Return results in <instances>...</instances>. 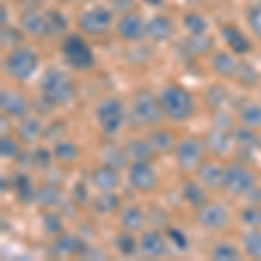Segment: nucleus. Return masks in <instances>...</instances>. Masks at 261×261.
Here are the masks:
<instances>
[{"label":"nucleus","mask_w":261,"mask_h":261,"mask_svg":"<svg viewBox=\"0 0 261 261\" xmlns=\"http://www.w3.org/2000/svg\"><path fill=\"white\" fill-rule=\"evenodd\" d=\"M39 66V56L30 47H14L4 60V68L14 81H28Z\"/></svg>","instance_id":"4"},{"label":"nucleus","mask_w":261,"mask_h":261,"mask_svg":"<svg viewBox=\"0 0 261 261\" xmlns=\"http://www.w3.org/2000/svg\"><path fill=\"white\" fill-rule=\"evenodd\" d=\"M242 244L244 249L251 258L261 259V230L259 228H252L249 231L242 235Z\"/></svg>","instance_id":"34"},{"label":"nucleus","mask_w":261,"mask_h":261,"mask_svg":"<svg viewBox=\"0 0 261 261\" xmlns=\"http://www.w3.org/2000/svg\"><path fill=\"white\" fill-rule=\"evenodd\" d=\"M7 21H9V14H7V9L2 6V24H7Z\"/></svg>","instance_id":"55"},{"label":"nucleus","mask_w":261,"mask_h":261,"mask_svg":"<svg viewBox=\"0 0 261 261\" xmlns=\"http://www.w3.org/2000/svg\"><path fill=\"white\" fill-rule=\"evenodd\" d=\"M204 148H205L204 141L195 136H188V138H185V140H181L174 148L176 162H178L179 169H183L187 172L197 169L202 162Z\"/></svg>","instance_id":"8"},{"label":"nucleus","mask_w":261,"mask_h":261,"mask_svg":"<svg viewBox=\"0 0 261 261\" xmlns=\"http://www.w3.org/2000/svg\"><path fill=\"white\" fill-rule=\"evenodd\" d=\"M247 23H249L252 33L261 40V6L251 7L247 11Z\"/></svg>","instance_id":"48"},{"label":"nucleus","mask_w":261,"mask_h":261,"mask_svg":"<svg viewBox=\"0 0 261 261\" xmlns=\"http://www.w3.org/2000/svg\"><path fill=\"white\" fill-rule=\"evenodd\" d=\"M146 221V216L140 205H125L120 211V223L125 230L138 231L143 228Z\"/></svg>","instance_id":"25"},{"label":"nucleus","mask_w":261,"mask_h":261,"mask_svg":"<svg viewBox=\"0 0 261 261\" xmlns=\"http://www.w3.org/2000/svg\"><path fill=\"white\" fill-rule=\"evenodd\" d=\"M228 99V91L221 84H214L205 91V105H207L211 110H218L225 105V101Z\"/></svg>","instance_id":"35"},{"label":"nucleus","mask_w":261,"mask_h":261,"mask_svg":"<svg viewBox=\"0 0 261 261\" xmlns=\"http://www.w3.org/2000/svg\"><path fill=\"white\" fill-rule=\"evenodd\" d=\"M183 45L190 54H205L213 47V40L207 35H192L183 42Z\"/></svg>","instance_id":"39"},{"label":"nucleus","mask_w":261,"mask_h":261,"mask_svg":"<svg viewBox=\"0 0 261 261\" xmlns=\"http://www.w3.org/2000/svg\"><path fill=\"white\" fill-rule=\"evenodd\" d=\"M231 141H233V136L230 134V130L213 127L207 134H205L204 145H205V148L211 151V153L223 155L230 150Z\"/></svg>","instance_id":"18"},{"label":"nucleus","mask_w":261,"mask_h":261,"mask_svg":"<svg viewBox=\"0 0 261 261\" xmlns=\"http://www.w3.org/2000/svg\"><path fill=\"white\" fill-rule=\"evenodd\" d=\"M61 2H66V4H68V2H75V0H61Z\"/></svg>","instance_id":"57"},{"label":"nucleus","mask_w":261,"mask_h":261,"mask_svg":"<svg viewBox=\"0 0 261 261\" xmlns=\"http://www.w3.org/2000/svg\"><path fill=\"white\" fill-rule=\"evenodd\" d=\"M130 115L140 125L159 124L164 117L161 99L148 89L138 91L133 96V101H130Z\"/></svg>","instance_id":"3"},{"label":"nucleus","mask_w":261,"mask_h":261,"mask_svg":"<svg viewBox=\"0 0 261 261\" xmlns=\"http://www.w3.org/2000/svg\"><path fill=\"white\" fill-rule=\"evenodd\" d=\"M231 136H233V143L244 151H254L259 148V138L254 134V130L251 127H237L231 130Z\"/></svg>","instance_id":"29"},{"label":"nucleus","mask_w":261,"mask_h":261,"mask_svg":"<svg viewBox=\"0 0 261 261\" xmlns=\"http://www.w3.org/2000/svg\"><path fill=\"white\" fill-rule=\"evenodd\" d=\"M12 188H14L16 195H18V199L23 204H32V202L37 200L35 187H33L32 179L27 174H23V172L12 176Z\"/></svg>","instance_id":"24"},{"label":"nucleus","mask_w":261,"mask_h":261,"mask_svg":"<svg viewBox=\"0 0 261 261\" xmlns=\"http://www.w3.org/2000/svg\"><path fill=\"white\" fill-rule=\"evenodd\" d=\"M221 37L233 54H247L251 50V42L235 24H223Z\"/></svg>","instance_id":"16"},{"label":"nucleus","mask_w":261,"mask_h":261,"mask_svg":"<svg viewBox=\"0 0 261 261\" xmlns=\"http://www.w3.org/2000/svg\"><path fill=\"white\" fill-rule=\"evenodd\" d=\"M249 199L252 204L256 205H261V187H254L252 190L249 192Z\"/></svg>","instance_id":"53"},{"label":"nucleus","mask_w":261,"mask_h":261,"mask_svg":"<svg viewBox=\"0 0 261 261\" xmlns=\"http://www.w3.org/2000/svg\"><path fill=\"white\" fill-rule=\"evenodd\" d=\"M237 66L239 61L233 58V54L225 53V50H218L211 58V70L220 77H235Z\"/></svg>","instance_id":"22"},{"label":"nucleus","mask_w":261,"mask_h":261,"mask_svg":"<svg viewBox=\"0 0 261 261\" xmlns=\"http://www.w3.org/2000/svg\"><path fill=\"white\" fill-rule=\"evenodd\" d=\"M112 7L115 12H122V14H125V12L133 11L134 0H112Z\"/></svg>","instance_id":"50"},{"label":"nucleus","mask_w":261,"mask_h":261,"mask_svg":"<svg viewBox=\"0 0 261 261\" xmlns=\"http://www.w3.org/2000/svg\"><path fill=\"white\" fill-rule=\"evenodd\" d=\"M125 153H127L129 161L133 162H151V159L155 157V150L150 145L148 140L143 138H134L125 143Z\"/></svg>","instance_id":"21"},{"label":"nucleus","mask_w":261,"mask_h":261,"mask_svg":"<svg viewBox=\"0 0 261 261\" xmlns=\"http://www.w3.org/2000/svg\"><path fill=\"white\" fill-rule=\"evenodd\" d=\"M214 127L230 130V127H231V119H230L228 115H226V113H216V115H214Z\"/></svg>","instance_id":"52"},{"label":"nucleus","mask_w":261,"mask_h":261,"mask_svg":"<svg viewBox=\"0 0 261 261\" xmlns=\"http://www.w3.org/2000/svg\"><path fill=\"white\" fill-rule=\"evenodd\" d=\"M92 205L99 214H110L119 209L120 199L112 190H101L92 200Z\"/></svg>","instance_id":"31"},{"label":"nucleus","mask_w":261,"mask_h":261,"mask_svg":"<svg viewBox=\"0 0 261 261\" xmlns=\"http://www.w3.org/2000/svg\"><path fill=\"white\" fill-rule=\"evenodd\" d=\"M239 120L242 125L251 129L261 127V105L258 101H246L241 108H239Z\"/></svg>","instance_id":"28"},{"label":"nucleus","mask_w":261,"mask_h":261,"mask_svg":"<svg viewBox=\"0 0 261 261\" xmlns=\"http://www.w3.org/2000/svg\"><path fill=\"white\" fill-rule=\"evenodd\" d=\"M42 96L53 101L54 105H68L75 98L73 81L60 68H49L40 81Z\"/></svg>","instance_id":"2"},{"label":"nucleus","mask_w":261,"mask_h":261,"mask_svg":"<svg viewBox=\"0 0 261 261\" xmlns=\"http://www.w3.org/2000/svg\"><path fill=\"white\" fill-rule=\"evenodd\" d=\"M211 258L216 261H237L241 258V252L237 247L230 242H220L213 247L211 251Z\"/></svg>","instance_id":"38"},{"label":"nucleus","mask_w":261,"mask_h":261,"mask_svg":"<svg viewBox=\"0 0 261 261\" xmlns=\"http://www.w3.org/2000/svg\"><path fill=\"white\" fill-rule=\"evenodd\" d=\"M140 249L148 258H161L167 254V242L159 230H148L141 233Z\"/></svg>","instance_id":"15"},{"label":"nucleus","mask_w":261,"mask_h":261,"mask_svg":"<svg viewBox=\"0 0 261 261\" xmlns=\"http://www.w3.org/2000/svg\"><path fill=\"white\" fill-rule=\"evenodd\" d=\"M50 159H53V155H50V151L47 148L39 146V148L32 151V164L37 169H47L50 166Z\"/></svg>","instance_id":"47"},{"label":"nucleus","mask_w":261,"mask_h":261,"mask_svg":"<svg viewBox=\"0 0 261 261\" xmlns=\"http://www.w3.org/2000/svg\"><path fill=\"white\" fill-rule=\"evenodd\" d=\"M235 79L244 87H254L259 82V71L247 61H239L237 71H235Z\"/></svg>","instance_id":"32"},{"label":"nucleus","mask_w":261,"mask_h":261,"mask_svg":"<svg viewBox=\"0 0 261 261\" xmlns=\"http://www.w3.org/2000/svg\"><path fill=\"white\" fill-rule=\"evenodd\" d=\"M61 193L58 190V187L50 183H45L37 190V202L42 205V207H53L60 202Z\"/></svg>","instance_id":"36"},{"label":"nucleus","mask_w":261,"mask_h":261,"mask_svg":"<svg viewBox=\"0 0 261 261\" xmlns=\"http://www.w3.org/2000/svg\"><path fill=\"white\" fill-rule=\"evenodd\" d=\"M19 23H21V27H23V30L33 37H39V39L50 37L49 23H47L45 14H40V12H37V11H24L23 14L19 16Z\"/></svg>","instance_id":"14"},{"label":"nucleus","mask_w":261,"mask_h":261,"mask_svg":"<svg viewBox=\"0 0 261 261\" xmlns=\"http://www.w3.org/2000/svg\"><path fill=\"white\" fill-rule=\"evenodd\" d=\"M172 32H174V27H172V21L167 16L157 14L146 21V35L153 42L169 40Z\"/></svg>","instance_id":"17"},{"label":"nucleus","mask_w":261,"mask_h":261,"mask_svg":"<svg viewBox=\"0 0 261 261\" xmlns=\"http://www.w3.org/2000/svg\"><path fill=\"white\" fill-rule=\"evenodd\" d=\"M73 199L77 204H84V202L87 200V188H86V185L82 183H77L73 187Z\"/></svg>","instance_id":"51"},{"label":"nucleus","mask_w":261,"mask_h":261,"mask_svg":"<svg viewBox=\"0 0 261 261\" xmlns=\"http://www.w3.org/2000/svg\"><path fill=\"white\" fill-rule=\"evenodd\" d=\"M42 228L49 235H60L63 233V220L54 213H45L42 216Z\"/></svg>","instance_id":"43"},{"label":"nucleus","mask_w":261,"mask_h":261,"mask_svg":"<svg viewBox=\"0 0 261 261\" xmlns=\"http://www.w3.org/2000/svg\"><path fill=\"white\" fill-rule=\"evenodd\" d=\"M23 40V35L18 28H12V27H2V45L4 47H9V49H14L18 47Z\"/></svg>","instance_id":"45"},{"label":"nucleus","mask_w":261,"mask_h":261,"mask_svg":"<svg viewBox=\"0 0 261 261\" xmlns=\"http://www.w3.org/2000/svg\"><path fill=\"white\" fill-rule=\"evenodd\" d=\"M19 138L27 143L35 141L42 134V124L39 119H24L18 127Z\"/></svg>","instance_id":"37"},{"label":"nucleus","mask_w":261,"mask_h":261,"mask_svg":"<svg viewBox=\"0 0 261 261\" xmlns=\"http://www.w3.org/2000/svg\"><path fill=\"white\" fill-rule=\"evenodd\" d=\"M183 27L187 28L192 35H204L207 32V21L199 12H188L183 18Z\"/></svg>","instance_id":"40"},{"label":"nucleus","mask_w":261,"mask_h":261,"mask_svg":"<svg viewBox=\"0 0 261 261\" xmlns=\"http://www.w3.org/2000/svg\"><path fill=\"white\" fill-rule=\"evenodd\" d=\"M0 107H2L4 113L16 117V119H24L28 110H30L27 98L21 92L12 89H2V92H0Z\"/></svg>","instance_id":"13"},{"label":"nucleus","mask_w":261,"mask_h":261,"mask_svg":"<svg viewBox=\"0 0 261 261\" xmlns=\"http://www.w3.org/2000/svg\"><path fill=\"white\" fill-rule=\"evenodd\" d=\"M167 235H169L171 242L174 244V246L178 247L179 251H185L188 247V237L179 228H169Z\"/></svg>","instance_id":"49"},{"label":"nucleus","mask_w":261,"mask_h":261,"mask_svg":"<svg viewBox=\"0 0 261 261\" xmlns=\"http://www.w3.org/2000/svg\"><path fill=\"white\" fill-rule=\"evenodd\" d=\"M146 4H150V6H161L162 0H145Z\"/></svg>","instance_id":"56"},{"label":"nucleus","mask_w":261,"mask_h":261,"mask_svg":"<svg viewBox=\"0 0 261 261\" xmlns=\"http://www.w3.org/2000/svg\"><path fill=\"white\" fill-rule=\"evenodd\" d=\"M0 153L4 159H14L19 155V145L14 138L11 136H2L0 140Z\"/></svg>","instance_id":"46"},{"label":"nucleus","mask_w":261,"mask_h":261,"mask_svg":"<svg viewBox=\"0 0 261 261\" xmlns=\"http://www.w3.org/2000/svg\"><path fill=\"white\" fill-rule=\"evenodd\" d=\"M117 32L125 42H141L146 35V23L138 12H125L117 23Z\"/></svg>","instance_id":"12"},{"label":"nucleus","mask_w":261,"mask_h":261,"mask_svg":"<svg viewBox=\"0 0 261 261\" xmlns=\"http://www.w3.org/2000/svg\"><path fill=\"white\" fill-rule=\"evenodd\" d=\"M242 223H246L251 228H259L261 230V205H249L241 213Z\"/></svg>","instance_id":"44"},{"label":"nucleus","mask_w":261,"mask_h":261,"mask_svg":"<svg viewBox=\"0 0 261 261\" xmlns=\"http://www.w3.org/2000/svg\"><path fill=\"white\" fill-rule=\"evenodd\" d=\"M92 183L99 190H115L120 183L119 169L107 166V164H101L99 167L92 171Z\"/></svg>","instance_id":"20"},{"label":"nucleus","mask_w":261,"mask_h":261,"mask_svg":"<svg viewBox=\"0 0 261 261\" xmlns=\"http://www.w3.org/2000/svg\"><path fill=\"white\" fill-rule=\"evenodd\" d=\"M112 23H113V12L103 6L87 9L86 12H82L81 19H79L81 28L86 33H89V35H101V33L108 32Z\"/></svg>","instance_id":"10"},{"label":"nucleus","mask_w":261,"mask_h":261,"mask_svg":"<svg viewBox=\"0 0 261 261\" xmlns=\"http://www.w3.org/2000/svg\"><path fill=\"white\" fill-rule=\"evenodd\" d=\"M45 18H47V23H49L50 37L60 35V33H63L66 30V18L61 14L60 11L50 9V11L45 12Z\"/></svg>","instance_id":"42"},{"label":"nucleus","mask_w":261,"mask_h":261,"mask_svg":"<svg viewBox=\"0 0 261 261\" xmlns=\"http://www.w3.org/2000/svg\"><path fill=\"white\" fill-rule=\"evenodd\" d=\"M54 249H56L63 256H75V254H84V251L87 249V246L84 244L81 237L73 233H60L54 242Z\"/></svg>","instance_id":"23"},{"label":"nucleus","mask_w":261,"mask_h":261,"mask_svg":"<svg viewBox=\"0 0 261 261\" xmlns=\"http://www.w3.org/2000/svg\"><path fill=\"white\" fill-rule=\"evenodd\" d=\"M96 119H98L99 129L103 130L107 136H113L120 130L125 120L124 105L117 98H105L101 99L96 107Z\"/></svg>","instance_id":"5"},{"label":"nucleus","mask_w":261,"mask_h":261,"mask_svg":"<svg viewBox=\"0 0 261 261\" xmlns=\"http://www.w3.org/2000/svg\"><path fill=\"white\" fill-rule=\"evenodd\" d=\"M181 195H183L185 202L192 205V207H202L207 202V193H205L204 187L199 181H185L181 187Z\"/></svg>","instance_id":"26"},{"label":"nucleus","mask_w":261,"mask_h":261,"mask_svg":"<svg viewBox=\"0 0 261 261\" xmlns=\"http://www.w3.org/2000/svg\"><path fill=\"white\" fill-rule=\"evenodd\" d=\"M54 133H61L63 134V124H61V122H54V124L47 129V134H45V136L54 138V136H56Z\"/></svg>","instance_id":"54"},{"label":"nucleus","mask_w":261,"mask_h":261,"mask_svg":"<svg viewBox=\"0 0 261 261\" xmlns=\"http://www.w3.org/2000/svg\"><path fill=\"white\" fill-rule=\"evenodd\" d=\"M115 247L119 249L120 254L133 256L138 249V242H136V239L133 237V233H129V230H127V231H122V233H119L115 237Z\"/></svg>","instance_id":"41"},{"label":"nucleus","mask_w":261,"mask_h":261,"mask_svg":"<svg viewBox=\"0 0 261 261\" xmlns=\"http://www.w3.org/2000/svg\"><path fill=\"white\" fill-rule=\"evenodd\" d=\"M159 99H161L164 113L172 122L188 120L193 115V110H195V101H193L192 94L178 84L164 86Z\"/></svg>","instance_id":"1"},{"label":"nucleus","mask_w":261,"mask_h":261,"mask_svg":"<svg viewBox=\"0 0 261 261\" xmlns=\"http://www.w3.org/2000/svg\"><path fill=\"white\" fill-rule=\"evenodd\" d=\"M197 221L207 230H223L230 221L228 211L216 202H205L197 211Z\"/></svg>","instance_id":"11"},{"label":"nucleus","mask_w":261,"mask_h":261,"mask_svg":"<svg viewBox=\"0 0 261 261\" xmlns=\"http://www.w3.org/2000/svg\"><path fill=\"white\" fill-rule=\"evenodd\" d=\"M146 140L153 146L155 153H169V151L176 148L174 136H172V133H169V130H166V129L150 130Z\"/></svg>","instance_id":"27"},{"label":"nucleus","mask_w":261,"mask_h":261,"mask_svg":"<svg viewBox=\"0 0 261 261\" xmlns=\"http://www.w3.org/2000/svg\"><path fill=\"white\" fill-rule=\"evenodd\" d=\"M79 146L71 141H58L54 146V157L61 164H71L79 159Z\"/></svg>","instance_id":"33"},{"label":"nucleus","mask_w":261,"mask_h":261,"mask_svg":"<svg viewBox=\"0 0 261 261\" xmlns=\"http://www.w3.org/2000/svg\"><path fill=\"white\" fill-rule=\"evenodd\" d=\"M256 185V176L249 167L244 164H230L225 167L223 176V190L230 195L241 197L249 193Z\"/></svg>","instance_id":"6"},{"label":"nucleus","mask_w":261,"mask_h":261,"mask_svg":"<svg viewBox=\"0 0 261 261\" xmlns=\"http://www.w3.org/2000/svg\"><path fill=\"white\" fill-rule=\"evenodd\" d=\"M101 159H103V164L115 167V169H119V171L122 167H125V164L129 161L127 153H125V148H120V146H117V145L103 146V150H101Z\"/></svg>","instance_id":"30"},{"label":"nucleus","mask_w":261,"mask_h":261,"mask_svg":"<svg viewBox=\"0 0 261 261\" xmlns=\"http://www.w3.org/2000/svg\"><path fill=\"white\" fill-rule=\"evenodd\" d=\"M223 176H225V167L216 162H200V166L197 167V178L209 188L223 187Z\"/></svg>","instance_id":"19"},{"label":"nucleus","mask_w":261,"mask_h":261,"mask_svg":"<svg viewBox=\"0 0 261 261\" xmlns=\"http://www.w3.org/2000/svg\"><path fill=\"white\" fill-rule=\"evenodd\" d=\"M61 54L65 61L75 70H89L94 65V54L87 42L79 35L65 37L61 44Z\"/></svg>","instance_id":"7"},{"label":"nucleus","mask_w":261,"mask_h":261,"mask_svg":"<svg viewBox=\"0 0 261 261\" xmlns=\"http://www.w3.org/2000/svg\"><path fill=\"white\" fill-rule=\"evenodd\" d=\"M129 185L138 192H153L159 185V176L150 162H133L127 171Z\"/></svg>","instance_id":"9"}]
</instances>
